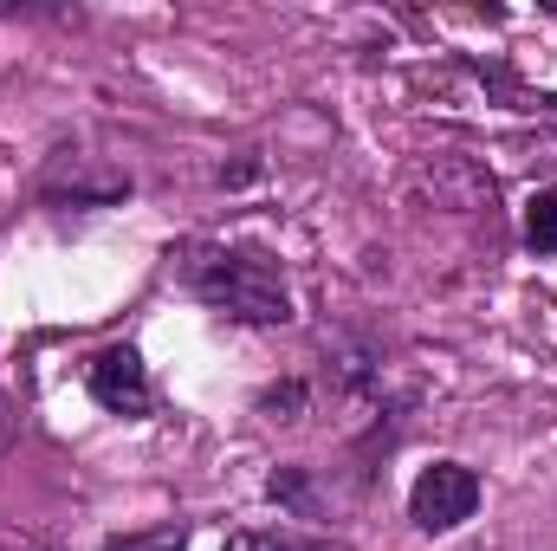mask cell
Here are the masks:
<instances>
[{
  "label": "cell",
  "mask_w": 557,
  "mask_h": 551,
  "mask_svg": "<svg viewBox=\"0 0 557 551\" xmlns=\"http://www.w3.org/2000/svg\"><path fill=\"white\" fill-rule=\"evenodd\" d=\"M169 267L208 311H221L234 325H285L292 318V292H285L278 267L260 254H240L221 241H182L169 254Z\"/></svg>",
  "instance_id": "obj_1"
},
{
  "label": "cell",
  "mask_w": 557,
  "mask_h": 551,
  "mask_svg": "<svg viewBox=\"0 0 557 551\" xmlns=\"http://www.w3.org/2000/svg\"><path fill=\"white\" fill-rule=\"evenodd\" d=\"M473 513H480V474H473V467H460V461L421 467L416 493H409V519H416L421 532H454V526H467Z\"/></svg>",
  "instance_id": "obj_2"
},
{
  "label": "cell",
  "mask_w": 557,
  "mask_h": 551,
  "mask_svg": "<svg viewBox=\"0 0 557 551\" xmlns=\"http://www.w3.org/2000/svg\"><path fill=\"white\" fill-rule=\"evenodd\" d=\"M409 182H416L421 201H434V208H447V215H480V208H493V175H486L473 156H460V149L421 156Z\"/></svg>",
  "instance_id": "obj_3"
},
{
  "label": "cell",
  "mask_w": 557,
  "mask_h": 551,
  "mask_svg": "<svg viewBox=\"0 0 557 551\" xmlns=\"http://www.w3.org/2000/svg\"><path fill=\"white\" fill-rule=\"evenodd\" d=\"M85 390H91L98 409L124 415V421L149 415V370H143V351L137 344H104V351L85 364Z\"/></svg>",
  "instance_id": "obj_4"
},
{
  "label": "cell",
  "mask_w": 557,
  "mask_h": 551,
  "mask_svg": "<svg viewBox=\"0 0 557 551\" xmlns=\"http://www.w3.org/2000/svg\"><path fill=\"white\" fill-rule=\"evenodd\" d=\"M46 195L52 201H72V208H98V201L131 195V182L117 169H98L91 156H59V169L46 175Z\"/></svg>",
  "instance_id": "obj_5"
},
{
  "label": "cell",
  "mask_w": 557,
  "mask_h": 551,
  "mask_svg": "<svg viewBox=\"0 0 557 551\" xmlns=\"http://www.w3.org/2000/svg\"><path fill=\"white\" fill-rule=\"evenodd\" d=\"M525 241H532V254H557V195H532L525 201Z\"/></svg>",
  "instance_id": "obj_6"
},
{
  "label": "cell",
  "mask_w": 557,
  "mask_h": 551,
  "mask_svg": "<svg viewBox=\"0 0 557 551\" xmlns=\"http://www.w3.org/2000/svg\"><path fill=\"white\" fill-rule=\"evenodd\" d=\"M104 551H188V539L182 532H137V539H117Z\"/></svg>",
  "instance_id": "obj_7"
},
{
  "label": "cell",
  "mask_w": 557,
  "mask_h": 551,
  "mask_svg": "<svg viewBox=\"0 0 557 551\" xmlns=\"http://www.w3.org/2000/svg\"><path fill=\"white\" fill-rule=\"evenodd\" d=\"M260 409H273V421H298V409H305V390H298V383L267 390V403H260Z\"/></svg>",
  "instance_id": "obj_8"
},
{
  "label": "cell",
  "mask_w": 557,
  "mask_h": 551,
  "mask_svg": "<svg viewBox=\"0 0 557 551\" xmlns=\"http://www.w3.org/2000/svg\"><path fill=\"white\" fill-rule=\"evenodd\" d=\"M221 551H305V546H292V539H273V532H234Z\"/></svg>",
  "instance_id": "obj_9"
},
{
  "label": "cell",
  "mask_w": 557,
  "mask_h": 551,
  "mask_svg": "<svg viewBox=\"0 0 557 551\" xmlns=\"http://www.w3.org/2000/svg\"><path fill=\"white\" fill-rule=\"evenodd\" d=\"M13 434H20V415H13V403H7V396H0V454L13 448Z\"/></svg>",
  "instance_id": "obj_10"
}]
</instances>
